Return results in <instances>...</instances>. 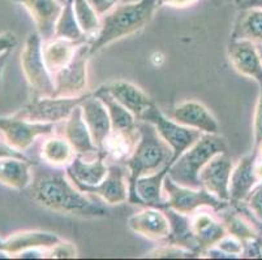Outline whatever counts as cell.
I'll return each mask as SVG.
<instances>
[{
  "instance_id": "c3c4849f",
  "label": "cell",
  "mask_w": 262,
  "mask_h": 260,
  "mask_svg": "<svg viewBox=\"0 0 262 260\" xmlns=\"http://www.w3.org/2000/svg\"><path fill=\"white\" fill-rule=\"evenodd\" d=\"M257 229H258L259 235H261V237H262V223H259V224H258V226H257Z\"/></svg>"
},
{
  "instance_id": "4dcf8cb0",
  "label": "cell",
  "mask_w": 262,
  "mask_h": 260,
  "mask_svg": "<svg viewBox=\"0 0 262 260\" xmlns=\"http://www.w3.org/2000/svg\"><path fill=\"white\" fill-rule=\"evenodd\" d=\"M94 95L99 98L106 106L110 119H111V124H113V130H129V129L135 128L137 120L132 112L121 106L113 95H110L106 90L101 89V87L95 90Z\"/></svg>"
},
{
  "instance_id": "f6af8a7d",
  "label": "cell",
  "mask_w": 262,
  "mask_h": 260,
  "mask_svg": "<svg viewBox=\"0 0 262 260\" xmlns=\"http://www.w3.org/2000/svg\"><path fill=\"white\" fill-rule=\"evenodd\" d=\"M9 54H11V51H7V52H4V54H0V76H2V73H3V69H4V66H6L7 60H8Z\"/></svg>"
},
{
  "instance_id": "f546056e",
  "label": "cell",
  "mask_w": 262,
  "mask_h": 260,
  "mask_svg": "<svg viewBox=\"0 0 262 260\" xmlns=\"http://www.w3.org/2000/svg\"><path fill=\"white\" fill-rule=\"evenodd\" d=\"M76 156L75 150L63 135H49L40 147V157L51 167L66 168Z\"/></svg>"
},
{
  "instance_id": "7a4b0ae2",
  "label": "cell",
  "mask_w": 262,
  "mask_h": 260,
  "mask_svg": "<svg viewBox=\"0 0 262 260\" xmlns=\"http://www.w3.org/2000/svg\"><path fill=\"white\" fill-rule=\"evenodd\" d=\"M158 0H139L120 3L101 17V30L89 40L90 54L101 51L111 43L136 34L153 20Z\"/></svg>"
},
{
  "instance_id": "ab89813d",
  "label": "cell",
  "mask_w": 262,
  "mask_h": 260,
  "mask_svg": "<svg viewBox=\"0 0 262 260\" xmlns=\"http://www.w3.org/2000/svg\"><path fill=\"white\" fill-rule=\"evenodd\" d=\"M88 2L101 17L121 3V0H88Z\"/></svg>"
},
{
  "instance_id": "6da1fadb",
  "label": "cell",
  "mask_w": 262,
  "mask_h": 260,
  "mask_svg": "<svg viewBox=\"0 0 262 260\" xmlns=\"http://www.w3.org/2000/svg\"><path fill=\"white\" fill-rule=\"evenodd\" d=\"M30 186L35 202L54 212L82 219L107 218L110 215L106 207L89 199L71 181L67 172L58 167L38 171Z\"/></svg>"
},
{
  "instance_id": "603a6c76",
  "label": "cell",
  "mask_w": 262,
  "mask_h": 260,
  "mask_svg": "<svg viewBox=\"0 0 262 260\" xmlns=\"http://www.w3.org/2000/svg\"><path fill=\"white\" fill-rule=\"evenodd\" d=\"M171 166V164H170ZM170 166L153 175L142 176L136 181L135 199L132 204L154 208H167V202L163 192V180L167 176Z\"/></svg>"
},
{
  "instance_id": "277c9868",
  "label": "cell",
  "mask_w": 262,
  "mask_h": 260,
  "mask_svg": "<svg viewBox=\"0 0 262 260\" xmlns=\"http://www.w3.org/2000/svg\"><path fill=\"white\" fill-rule=\"evenodd\" d=\"M228 150L227 142L221 134H202L194 145L185 150L171 163L167 176L176 183L192 189H200L199 175L201 169L216 154Z\"/></svg>"
},
{
  "instance_id": "44dd1931",
  "label": "cell",
  "mask_w": 262,
  "mask_h": 260,
  "mask_svg": "<svg viewBox=\"0 0 262 260\" xmlns=\"http://www.w3.org/2000/svg\"><path fill=\"white\" fill-rule=\"evenodd\" d=\"M210 211L211 209L209 208H201L190 215L193 234L201 252L216 246V243L227 234L225 224L221 219H216Z\"/></svg>"
},
{
  "instance_id": "d6986e66",
  "label": "cell",
  "mask_w": 262,
  "mask_h": 260,
  "mask_svg": "<svg viewBox=\"0 0 262 260\" xmlns=\"http://www.w3.org/2000/svg\"><path fill=\"white\" fill-rule=\"evenodd\" d=\"M80 106L82 108V117L92 134L95 146L101 150L106 138L113 130V124L106 106L99 98L95 97L94 92H92Z\"/></svg>"
},
{
  "instance_id": "4fadbf2b",
  "label": "cell",
  "mask_w": 262,
  "mask_h": 260,
  "mask_svg": "<svg viewBox=\"0 0 262 260\" xmlns=\"http://www.w3.org/2000/svg\"><path fill=\"white\" fill-rule=\"evenodd\" d=\"M227 56L237 73L252 78L262 87V59L257 44L249 40H230Z\"/></svg>"
},
{
  "instance_id": "ee69618b",
  "label": "cell",
  "mask_w": 262,
  "mask_h": 260,
  "mask_svg": "<svg viewBox=\"0 0 262 260\" xmlns=\"http://www.w3.org/2000/svg\"><path fill=\"white\" fill-rule=\"evenodd\" d=\"M239 8H259L262 9V0H245L239 6Z\"/></svg>"
},
{
  "instance_id": "8992f818",
  "label": "cell",
  "mask_w": 262,
  "mask_h": 260,
  "mask_svg": "<svg viewBox=\"0 0 262 260\" xmlns=\"http://www.w3.org/2000/svg\"><path fill=\"white\" fill-rule=\"evenodd\" d=\"M163 192L167 202V207L175 209L179 214L192 215L201 208H209L213 212H219L227 208L230 202L218 199L209 192L200 187L192 189L182 186L166 176L163 180Z\"/></svg>"
},
{
  "instance_id": "484cf974",
  "label": "cell",
  "mask_w": 262,
  "mask_h": 260,
  "mask_svg": "<svg viewBox=\"0 0 262 260\" xmlns=\"http://www.w3.org/2000/svg\"><path fill=\"white\" fill-rule=\"evenodd\" d=\"M163 211L167 215L168 221H170V233L163 242L196 252L200 256L201 250H200L194 234H193L190 215L179 214L170 207L164 208Z\"/></svg>"
},
{
  "instance_id": "7dc6e473",
  "label": "cell",
  "mask_w": 262,
  "mask_h": 260,
  "mask_svg": "<svg viewBox=\"0 0 262 260\" xmlns=\"http://www.w3.org/2000/svg\"><path fill=\"white\" fill-rule=\"evenodd\" d=\"M223 2H231V3H233V4H236L237 7L240 6V4L242 3H244L245 0H223Z\"/></svg>"
},
{
  "instance_id": "30bf717a",
  "label": "cell",
  "mask_w": 262,
  "mask_h": 260,
  "mask_svg": "<svg viewBox=\"0 0 262 260\" xmlns=\"http://www.w3.org/2000/svg\"><path fill=\"white\" fill-rule=\"evenodd\" d=\"M55 124L33 123L12 116H0V137L9 146L24 152L34 145L38 137L54 134Z\"/></svg>"
},
{
  "instance_id": "7c38bea8",
  "label": "cell",
  "mask_w": 262,
  "mask_h": 260,
  "mask_svg": "<svg viewBox=\"0 0 262 260\" xmlns=\"http://www.w3.org/2000/svg\"><path fill=\"white\" fill-rule=\"evenodd\" d=\"M233 163L228 151L216 154L211 157L199 175L201 187L218 199L230 202V178Z\"/></svg>"
},
{
  "instance_id": "cb8c5ba5",
  "label": "cell",
  "mask_w": 262,
  "mask_h": 260,
  "mask_svg": "<svg viewBox=\"0 0 262 260\" xmlns=\"http://www.w3.org/2000/svg\"><path fill=\"white\" fill-rule=\"evenodd\" d=\"M66 172L72 182L93 186L98 185L106 177L108 164H106V156L102 151L93 159H85L76 155L70 166L66 167Z\"/></svg>"
},
{
  "instance_id": "e575fe53",
  "label": "cell",
  "mask_w": 262,
  "mask_h": 260,
  "mask_svg": "<svg viewBox=\"0 0 262 260\" xmlns=\"http://www.w3.org/2000/svg\"><path fill=\"white\" fill-rule=\"evenodd\" d=\"M78 256L76 246L72 242H67L61 240L55 246L45 250V257L49 259H75Z\"/></svg>"
},
{
  "instance_id": "5bb4252c",
  "label": "cell",
  "mask_w": 262,
  "mask_h": 260,
  "mask_svg": "<svg viewBox=\"0 0 262 260\" xmlns=\"http://www.w3.org/2000/svg\"><path fill=\"white\" fill-rule=\"evenodd\" d=\"M170 117L180 125L196 129L206 134H219V124L206 106L197 100H187L172 108Z\"/></svg>"
},
{
  "instance_id": "5b68a950",
  "label": "cell",
  "mask_w": 262,
  "mask_h": 260,
  "mask_svg": "<svg viewBox=\"0 0 262 260\" xmlns=\"http://www.w3.org/2000/svg\"><path fill=\"white\" fill-rule=\"evenodd\" d=\"M42 38L37 32L28 35L21 51V68L33 97H54V80L42 55Z\"/></svg>"
},
{
  "instance_id": "db71d44e",
  "label": "cell",
  "mask_w": 262,
  "mask_h": 260,
  "mask_svg": "<svg viewBox=\"0 0 262 260\" xmlns=\"http://www.w3.org/2000/svg\"><path fill=\"white\" fill-rule=\"evenodd\" d=\"M259 44H262V43H259Z\"/></svg>"
},
{
  "instance_id": "681fc988",
  "label": "cell",
  "mask_w": 262,
  "mask_h": 260,
  "mask_svg": "<svg viewBox=\"0 0 262 260\" xmlns=\"http://www.w3.org/2000/svg\"><path fill=\"white\" fill-rule=\"evenodd\" d=\"M135 2H139V0H121V3H135Z\"/></svg>"
},
{
  "instance_id": "8d00e7d4",
  "label": "cell",
  "mask_w": 262,
  "mask_h": 260,
  "mask_svg": "<svg viewBox=\"0 0 262 260\" xmlns=\"http://www.w3.org/2000/svg\"><path fill=\"white\" fill-rule=\"evenodd\" d=\"M219 250L225 251L226 254L231 255L232 259H236V257H242L243 252V242L240 240H237L236 237L233 235L226 234L222 240L216 243V246Z\"/></svg>"
},
{
  "instance_id": "1f68e13d",
  "label": "cell",
  "mask_w": 262,
  "mask_h": 260,
  "mask_svg": "<svg viewBox=\"0 0 262 260\" xmlns=\"http://www.w3.org/2000/svg\"><path fill=\"white\" fill-rule=\"evenodd\" d=\"M64 38V39L73 40V42H89L86 35L81 30L77 20H76L75 11H73V0H67L63 7L58 22L55 26V37Z\"/></svg>"
},
{
  "instance_id": "83f0119b",
  "label": "cell",
  "mask_w": 262,
  "mask_h": 260,
  "mask_svg": "<svg viewBox=\"0 0 262 260\" xmlns=\"http://www.w3.org/2000/svg\"><path fill=\"white\" fill-rule=\"evenodd\" d=\"M231 40H249L262 43V9L239 8L233 21Z\"/></svg>"
},
{
  "instance_id": "7402d4cb",
  "label": "cell",
  "mask_w": 262,
  "mask_h": 260,
  "mask_svg": "<svg viewBox=\"0 0 262 260\" xmlns=\"http://www.w3.org/2000/svg\"><path fill=\"white\" fill-rule=\"evenodd\" d=\"M61 238L58 234L51 232H43V230H24L12 234L11 237L3 240L0 245V250L6 251L15 257L20 252L26 250H47L59 243Z\"/></svg>"
},
{
  "instance_id": "2e32d148",
  "label": "cell",
  "mask_w": 262,
  "mask_h": 260,
  "mask_svg": "<svg viewBox=\"0 0 262 260\" xmlns=\"http://www.w3.org/2000/svg\"><path fill=\"white\" fill-rule=\"evenodd\" d=\"M63 137L71 143L75 154L85 159H93L101 152L95 146L89 129L82 117V108L77 106L72 111L71 116L64 121Z\"/></svg>"
},
{
  "instance_id": "74e56055",
  "label": "cell",
  "mask_w": 262,
  "mask_h": 260,
  "mask_svg": "<svg viewBox=\"0 0 262 260\" xmlns=\"http://www.w3.org/2000/svg\"><path fill=\"white\" fill-rule=\"evenodd\" d=\"M253 135H254V149L262 143V87H259L258 100H257L256 109L253 116Z\"/></svg>"
},
{
  "instance_id": "f35d334b",
  "label": "cell",
  "mask_w": 262,
  "mask_h": 260,
  "mask_svg": "<svg viewBox=\"0 0 262 260\" xmlns=\"http://www.w3.org/2000/svg\"><path fill=\"white\" fill-rule=\"evenodd\" d=\"M242 257L247 259H261L262 257V237L252 238L243 242Z\"/></svg>"
},
{
  "instance_id": "f907efd6",
  "label": "cell",
  "mask_w": 262,
  "mask_h": 260,
  "mask_svg": "<svg viewBox=\"0 0 262 260\" xmlns=\"http://www.w3.org/2000/svg\"><path fill=\"white\" fill-rule=\"evenodd\" d=\"M257 49H258L259 56H261V59H262V44H257Z\"/></svg>"
},
{
  "instance_id": "b9f144b4",
  "label": "cell",
  "mask_w": 262,
  "mask_h": 260,
  "mask_svg": "<svg viewBox=\"0 0 262 260\" xmlns=\"http://www.w3.org/2000/svg\"><path fill=\"white\" fill-rule=\"evenodd\" d=\"M17 39L15 34L12 33H2L0 34V54H4L7 51H12V49L16 46Z\"/></svg>"
},
{
  "instance_id": "836d02e7",
  "label": "cell",
  "mask_w": 262,
  "mask_h": 260,
  "mask_svg": "<svg viewBox=\"0 0 262 260\" xmlns=\"http://www.w3.org/2000/svg\"><path fill=\"white\" fill-rule=\"evenodd\" d=\"M144 257H150V259H193V257L200 256L196 252L185 250L183 247L170 245V243H163L162 246L156 247V249L147 252Z\"/></svg>"
},
{
  "instance_id": "4316f807",
  "label": "cell",
  "mask_w": 262,
  "mask_h": 260,
  "mask_svg": "<svg viewBox=\"0 0 262 260\" xmlns=\"http://www.w3.org/2000/svg\"><path fill=\"white\" fill-rule=\"evenodd\" d=\"M33 180V163L29 159L3 157L0 159V183L11 189L24 190Z\"/></svg>"
},
{
  "instance_id": "7bdbcfd3",
  "label": "cell",
  "mask_w": 262,
  "mask_h": 260,
  "mask_svg": "<svg viewBox=\"0 0 262 260\" xmlns=\"http://www.w3.org/2000/svg\"><path fill=\"white\" fill-rule=\"evenodd\" d=\"M200 0H158V7H172V8H185L199 3Z\"/></svg>"
},
{
  "instance_id": "60d3db41",
  "label": "cell",
  "mask_w": 262,
  "mask_h": 260,
  "mask_svg": "<svg viewBox=\"0 0 262 260\" xmlns=\"http://www.w3.org/2000/svg\"><path fill=\"white\" fill-rule=\"evenodd\" d=\"M3 157H17V159H29L24 155V152L18 151V150L13 149L12 146H9L6 140L0 139V159Z\"/></svg>"
},
{
  "instance_id": "9a60e30c",
  "label": "cell",
  "mask_w": 262,
  "mask_h": 260,
  "mask_svg": "<svg viewBox=\"0 0 262 260\" xmlns=\"http://www.w3.org/2000/svg\"><path fill=\"white\" fill-rule=\"evenodd\" d=\"M257 152H253L242 157L236 166H233L230 178V203H244L248 195L258 185V175L256 172Z\"/></svg>"
},
{
  "instance_id": "e0dca14e",
  "label": "cell",
  "mask_w": 262,
  "mask_h": 260,
  "mask_svg": "<svg viewBox=\"0 0 262 260\" xmlns=\"http://www.w3.org/2000/svg\"><path fill=\"white\" fill-rule=\"evenodd\" d=\"M23 4L30 17L34 21L37 33L42 40L52 39L55 37V26L63 11L64 4L59 0H13Z\"/></svg>"
},
{
  "instance_id": "816d5d0a",
  "label": "cell",
  "mask_w": 262,
  "mask_h": 260,
  "mask_svg": "<svg viewBox=\"0 0 262 260\" xmlns=\"http://www.w3.org/2000/svg\"><path fill=\"white\" fill-rule=\"evenodd\" d=\"M59 2H61V3H63V4H66L67 0H59Z\"/></svg>"
},
{
  "instance_id": "d590c367",
  "label": "cell",
  "mask_w": 262,
  "mask_h": 260,
  "mask_svg": "<svg viewBox=\"0 0 262 260\" xmlns=\"http://www.w3.org/2000/svg\"><path fill=\"white\" fill-rule=\"evenodd\" d=\"M244 206L247 207V209H249L252 216L257 221L262 223V182H259L252 190L251 194L248 195V198L244 202Z\"/></svg>"
},
{
  "instance_id": "d6a6232c",
  "label": "cell",
  "mask_w": 262,
  "mask_h": 260,
  "mask_svg": "<svg viewBox=\"0 0 262 260\" xmlns=\"http://www.w3.org/2000/svg\"><path fill=\"white\" fill-rule=\"evenodd\" d=\"M76 20L88 39L92 40L101 30V16L94 11L88 0H73Z\"/></svg>"
},
{
  "instance_id": "52a82bcc",
  "label": "cell",
  "mask_w": 262,
  "mask_h": 260,
  "mask_svg": "<svg viewBox=\"0 0 262 260\" xmlns=\"http://www.w3.org/2000/svg\"><path fill=\"white\" fill-rule=\"evenodd\" d=\"M139 121H146L156 126L157 132L161 135L162 139L172 150V161L176 160L192 145H194L204 134L196 129L188 128V126L176 123L170 116H166L154 103L142 113Z\"/></svg>"
},
{
  "instance_id": "3957f363",
  "label": "cell",
  "mask_w": 262,
  "mask_h": 260,
  "mask_svg": "<svg viewBox=\"0 0 262 260\" xmlns=\"http://www.w3.org/2000/svg\"><path fill=\"white\" fill-rule=\"evenodd\" d=\"M140 132L139 142L135 150L124 161L123 166L128 169V185H129V203L135 199L136 181L142 176L153 175L156 172L172 163L173 152L167 143L162 139L156 126L146 121H137Z\"/></svg>"
},
{
  "instance_id": "ba28073f",
  "label": "cell",
  "mask_w": 262,
  "mask_h": 260,
  "mask_svg": "<svg viewBox=\"0 0 262 260\" xmlns=\"http://www.w3.org/2000/svg\"><path fill=\"white\" fill-rule=\"evenodd\" d=\"M92 56L89 50V42L78 46L73 55L72 60L55 75L54 97L72 98L86 94L88 89V64Z\"/></svg>"
},
{
  "instance_id": "d4e9b609",
  "label": "cell",
  "mask_w": 262,
  "mask_h": 260,
  "mask_svg": "<svg viewBox=\"0 0 262 260\" xmlns=\"http://www.w3.org/2000/svg\"><path fill=\"white\" fill-rule=\"evenodd\" d=\"M140 132L137 124L129 130H111L108 137L104 140L101 151L106 156V160L111 163L124 164L135 150L139 142Z\"/></svg>"
},
{
  "instance_id": "f5cc1de1",
  "label": "cell",
  "mask_w": 262,
  "mask_h": 260,
  "mask_svg": "<svg viewBox=\"0 0 262 260\" xmlns=\"http://www.w3.org/2000/svg\"><path fill=\"white\" fill-rule=\"evenodd\" d=\"M2 242H3V238H0V245H2Z\"/></svg>"
},
{
  "instance_id": "9c48e42d",
  "label": "cell",
  "mask_w": 262,
  "mask_h": 260,
  "mask_svg": "<svg viewBox=\"0 0 262 260\" xmlns=\"http://www.w3.org/2000/svg\"><path fill=\"white\" fill-rule=\"evenodd\" d=\"M92 92H86L80 97L56 98V97H33L32 102L16 112V117L33 123L56 124L66 121L73 109L80 106Z\"/></svg>"
},
{
  "instance_id": "f1b7e54d",
  "label": "cell",
  "mask_w": 262,
  "mask_h": 260,
  "mask_svg": "<svg viewBox=\"0 0 262 260\" xmlns=\"http://www.w3.org/2000/svg\"><path fill=\"white\" fill-rule=\"evenodd\" d=\"M80 44L82 43L73 42L64 38H52L42 43V55L50 73L55 75L56 72L68 65Z\"/></svg>"
},
{
  "instance_id": "ac0fdd59",
  "label": "cell",
  "mask_w": 262,
  "mask_h": 260,
  "mask_svg": "<svg viewBox=\"0 0 262 260\" xmlns=\"http://www.w3.org/2000/svg\"><path fill=\"white\" fill-rule=\"evenodd\" d=\"M132 232L150 241H164L170 233V221L163 209L145 207L128 219Z\"/></svg>"
},
{
  "instance_id": "ffe728a7",
  "label": "cell",
  "mask_w": 262,
  "mask_h": 260,
  "mask_svg": "<svg viewBox=\"0 0 262 260\" xmlns=\"http://www.w3.org/2000/svg\"><path fill=\"white\" fill-rule=\"evenodd\" d=\"M106 90L110 95H113L121 106H124L129 112H132L136 120L139 121L145 111L154 103L147 94H145L140 87L124 80L110 81L104 85L99 86Z\"/></svg>"
},
{
  "instance_id": "8fae6325",
  "label": "cell",
  "mask_w": 262,
  "mask_h": 260,
  "mask_svg": "<svg viewBox=\"0 0 262 260\" xmlns=\"http://www.w3.org/2000/svg\"><path fill=\"white\" fill-rule=\"evenodd\" d=\"M73 183L82 193L97 195L110 206L123 204L129 198V185L128 181H125V167L123 164L110 163L106 177L98 185L88 186L78 182Z\"/></svg>"
},
{
  "instance_id": "bcb514c9",
  "label": "cell",
  "mask_w": 262,
  "mask_h": 260,
  "mask_svg": "<svg viewBox=\"0 0 262 260\" xmlns=\"http://www.w3.org/2000/svg\"><path fill=\"white\" fill-rule=\"evenodd\" d=\"M254 150H256V152H257V160L262 161V143L259 145L258 147H256Z\"/></svg>"
}]
</instances>
